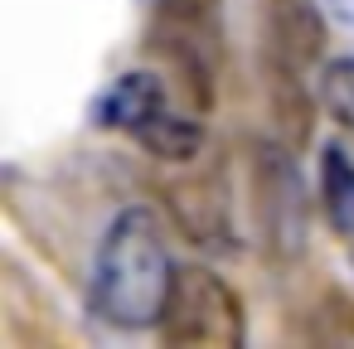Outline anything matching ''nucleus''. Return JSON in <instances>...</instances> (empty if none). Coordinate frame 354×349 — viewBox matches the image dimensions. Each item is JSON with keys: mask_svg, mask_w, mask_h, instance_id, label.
<instances>
[{"mask_svg": "<svg viewBox=\"0 0 354 349\" xmlns=\"http://www.w3.org/2000/svg\"><path fill=\"white\" fill-rule=\"evenodd\" d=\"M330 10H335L344 25H354V0H330Z\"/></svg>", "mask_w": 354, "mask_h": 349, "instance_id": "obj_7", "label": "nucleus"}, {"mask_svg": "<svg viewBox=\"0 0 354 349\" xmlns=\"http://www.w3.org/2000/svg\"><path fill=\"white\" fill-rule=\"evenodd\" d=\"M320 204L344 243H354V155L344 146H325L320 155Z\"/></svg>", "mask_w": 354, "mask_h": 349, "instance_id": "obj_5", "label": "nucleus"}, {"mask_svg": "<svg viewBox=\"0 0 354 349\" xmlns=\"http://www.w3.org/2000/svg\"><path fill=\"white\" fill-rule=\"evenodd\" d=\"M156 44L160 54L180 68L185 88L209 107L218 59H223V20H218V0H156Z\"/></svg>", "mask_w": 354, "mask_h": 349, "instance_id": "obj_4", "label": "nucleus"}, {"mask_svg": "<svg viewBox=\"0 0 354 349\" xmlns=\"http://www.w3.org/2000/svg\"><path fill=\"white\" fill-rule=\"evenodd\" d=\"M315 93H320V107L344 131H354V59H330L315 78Z\"/></svg>", "mask_w": 354, "mask_h": 349, "instance_id": "obj_6", "label": "nucleus"}, {"mask_svg": "<svg viewBox=\"0 0 354 349\" xmlns=\"http://www.w3.org/2000/svg\"><path fill=\"white\" fill-rule=\"evenodd\" d=\"M156 330L175 349H238L248 334L238 291L209 267H175Z\"/></svg>", "mask_w": 354, "mask_h": 349, "instance_id": "obj_3", "label": "nucleus"}, {"mask_svg": "<svg viewBox=\"0 0 354 349\" xmlns=\"http://www.w3.org/2000/svg\"><path fill=\"white\" fill-rule=\"evenodd\" d=\"M175 262L165 252L160 223L151 209H122L93 257V310L112 325L146 330L160 325L165 296H170Z\"/></svg>", "mask_w": 354, "mask_h": 349, "instance_id": "obj_1", "label": "nucleus"}, {"mask_svg": "<svg viewBox=\"0 0 354 349\" xmlns=\"http://www.w3.org/2000/svg\"><path fill=\"white\" fill-rule=\"evenodd\" d=\"M97 126L107 131H127L131 141H141L151 155L160 160H194L199 146H204V126L199 117H185L175 102H170V88L160 73H122L93 107Z\"/></svg>", "mask_w": 354, "mask_h": 349, "instance_id": "obj_2", "label": "nucleus"}]
</instances>
